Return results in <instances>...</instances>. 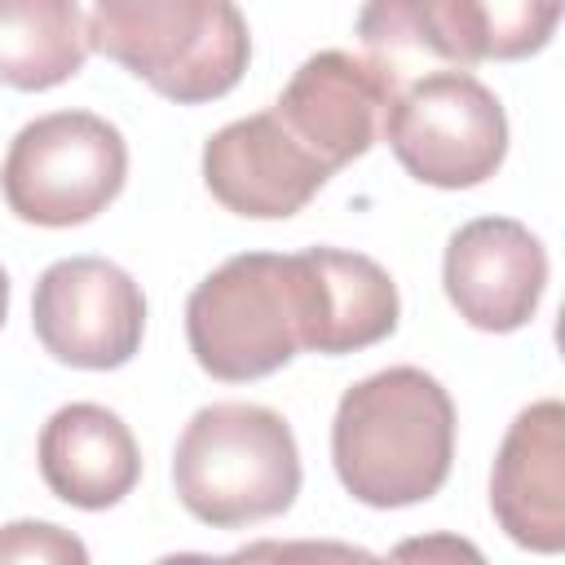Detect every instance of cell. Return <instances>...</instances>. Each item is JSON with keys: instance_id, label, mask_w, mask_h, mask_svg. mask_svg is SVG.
Listing matches in <instances>:
<instances>
[{"instance_id": "cell-18", "label": "cell", "mask_w": 565, "mask_h": 565, "mask_svg": "<svg viewBox=\"0 0 565 565\" xmlns=\"http://www.w3.org/2000/svg\"><path fill=\"white\" fill-rule=\"evenodd\" d=\"M384 565H490L481 556V547L463 534H450V530H437V534H415V539H402Z\"/></svg>"}, {"instance_id": "cell-1", "label": "cell", "mask_w": 565, "mask_h": 565, "mask_svg": "<svg viewBox=\"0 0 565 565\" xmlns=\"http://www.w3.org/2000/svg\"><path fill=\"white\" fill-rule=\"evenodd\" d=\"M455 459V402L419 366H384L344 388L331 419L340 486L366 508L433 499Z\"/></svg>"}, {"instance_id": "cell-12", "label": "cell", "mask_w": 565, "mask_h": 565, "mask_svg": "<svg viewBox=\"0 0 565 565\" xmlns=\"http://www.w3.org/2000/svg\"><path fill=\"white\" fill-rule=\"evenodd\" d=\"M499 530L539 556L565 552V406L539 397L508 424L490 468Z\"/></svg>"}, {"instance_id": "cell-10", "label": "cell", "mask_w": 565, "mask_h": 565, "mask_svg": "<svg viewBox=\"0 0 565 565\" xmlns=\"http://www.w3.org/2000/svg\"><path fill=\"white\" fill-rule=\"evenodd\" d=\"M441 287L468 327L521 331L547 291V247L512 216H477L450 234Z\"/></svg>"}, {"instance_id": "cell-9", "label": "cell", "mask_w": 565, "mask_h": 565, "mask_svg": "<svg viewBox=\"0 0 565 565\" xmlns=\"http://www.w3.org/2000/svg\"><path fill=\"white\" fill-rule=\"evenodd\" d=\"M397 84L402 79L393 75V66L366 53L322 49L296 66L269 110L335 177L344 163L362 159L375 146Z\"/></svg>"}, {"instance_id": "cell-3", "label": "cell", "mask_w": 565, "mask_h": 565, "mask_svg": "<svg viewBox=\"0 0 565 565\" xmlns=\"http://www.w3.org/2000/svg\"><path fill=\"white\" fill-rule=\"evenodd\" d=\"M181 508L216 530L278 516L300 494L291 424L260 402H212L190 415L172 450Z\"/></svg>"}, {"instance_id": "cell-14", "label": "cell", "mask_w": 565, "mask_h": 565, "mask_svg": "<svg viewBox=\"0 0 565 565\" xmlns=\"http://www.w3.org/2000/svg\"><path fill=\"white\" fill-rule=\"evenodd\" d=\"M318 282V344L313 353L340 358L380 344L397 331V282L384 265L344 247H305Z\"/></svg>"}, {"instance_id": "cell-17", "label": "cell", "mask_w": 565, "mask_h": 565, "mask_svg": "<svg viewBox=\"0 0 565 565\" xmlns=\"http://www.w3.org/2000/svg\"><path fill=\"white\" fill-rule=\"evenodd\" d=\"M0 565H93V561L75 530L26 516L0 525Z\"/></svg>"}, {"instance_id": "cell-11", "label": "cell", "mask_w": 565, "mask_h": 565, "mask_svg": "<svg viewBox=\"0 0 565 565\" xmlns=\"http://www.w3.org/2000/svg\"><path fill=\"white\" fill-rule=\"evenodd\" d=\"M327 181L331 172L278 124L274 110L243 115L203 141V185L234 216L287 221Z\"/></svg>"}, {"instance_id": "cell-5", "label": "cell", "mask_w": 565, "mask_h": 565, "mask_svg": "<svg viewBox=\"0 0 565 565\" xmlns=\"http://www.w3.org/2000/svg\"><path fill=\"white\" fill-rule=\"evenodd\" d=\"M128 181L124 132L93 110H53L18 128L9 141L0 190L26 225H84L106 212Z\"/></svg>"}, {"instance_id": "cell-15", "label": "cell", "mask_w": 565, "mask_h": 565, "mask_svg": "<svg viewBox=\"0 0 565 565\" xmlns=\"http://www.w3.org/2000/svg\"><path fill=\"white\" fill-rule=\"evenodd\" d=\"M88 13L75 0H0V84L44 93L79 75Z\"/></svg>"}, {"instance_id": "cell-2", "label": "cell", "mask_w": 565, "mask_h": 565, "mask_svg": "<svg viewBox=\"0 0 565 565\" xmlns=\"http://www.w3.org/2000/svg\"><path fill=\"white\" fill-rule=\"evenodd\" d=\"M194 362L225 384L282 371L318 344V282L305 252H243L216 265L185 300Z\"/></svg>"}, {"instance_id": "cell-7", "label": "cell", "mask_w": 565, "mask_h": 565, "mask_svg": "<svg viewBox=\"0 0 565 565\" xmlns=\"http://www.w3.org/2000/svg\"><path fill=\"white\" fill-rule=\"evenodd\" d=\"M561 13L552 0H375L358 13V35L384 66H397L402 53H433L463 71L547 49Z\"/></svg>"}, {"instance_id": "cell-8", "label": "cell", "mask_w": 565, "mask_h": 565, "mask_svg": "<svg viewBox=\"0 0 565 565\" xmlns=\"http://www.w3.org/2000/svg\"><path fill=\"white\" fill-rule=\"evenodd\" d=\"M31 327L49 358L79 371L132 362L146 335V296L128 269L106 256L53 260L31 296Z\"/></svg>"}, {"instance_id": "cell-20", "label": "cell", "mask_w": 565, "mask_h": 565, "mask_svg": "<svg viewBox=\"0 0 565 565\" xmlns=\"http://www.w3.org/2000/svg\"><path fill=\"white\" fill-rule=\"evenodd\" d=\"M4 318H9V274L0 265V327H4Z\"/></svg>"}, {"instance_id": "cell-4", "label": "cell", "mask_w": 565, "mask_h": 565, "mask_svg": "<svg viewBox=\"0 0 565 565\" xmlns=\"http://www.w3.org/2000/svg\"><path fill=\"white\" fill-rule=\"evenodd\" d=\"M88 49L146 79L177 106L225 97L247 62L252 31L230 0H97Z\"/></svg>"}, {"instance_id": "cell-13", "label": "cell", "mask_w": 565, "mask_h": 565, "mask_svg": "<svg viewBox=\"0 0 565 565\" xmlns=\"http://www.w3.org/2000/svg\"><path fill=\"white\" fill-rule=\"evenodd\" d=\"M40 477L44 486L84 512L115 508L141 477V446L132 428L97 402L57 406L40 428Z\"/></svg>"}, {"instance_id": "cell-6", "label": "cell", "mask_w": 565, "mask_h": 565, "mask_svg": "<svg viewBox=\"0 0 565 565\" xmlns=\"http://www.w3.org/2000/svg\"><path fill=\"white\" fill-rule=\"evenodd\" d=\"M380 137L415 181L472 190L490 181L508 154V115L472 71L446 66L397 84Z\"/></svg>"}, {"instance_id": "cell-16", "label": "cell", "mask_w": 565, "mask_h": 565, "mask_svg": "<svg viewBox=\"0 0 565 565\" xmlns=\"http://www.w3.org/2000/svg\"><path fill=\"white\" fill-rule=\"evenodd\" d=\"M216 565H384L375 552L340 539H256L216 556Z\"/></svg>"}, {"instance_id": "cell-19", "label": "cell", "mask_w": 565, "mask_h": 565, "mask_svg": "<svg viewBox=\"0 0 565 565\" xmlns=\"http://www.w3.org/2000/svg\"><path fill=\"white\" fill-rule=\"evenodd\" d=\"M154 565H216V556H203V552H172V556H159Z\"/></svg>"}]
</instances>
